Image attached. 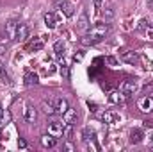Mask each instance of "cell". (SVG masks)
Instances as JSON below:
<instances>
[{
	"label": "cell",
	"mask_w": 153,
	"mask_h": 152,
	"mask_svg": "<svg viewBox=\"0 0 153 152\" xmlns=\"http://www.w3.org/2000/svg\"><path fill=\"white\" fill-rule=\"evenodd\" d=\"M109 31H111V29H109V25H105V23H96V25L91 29L89 36H91V38L98 43L100 39H103L107 34H109Z\"/></svg>",
	"instance_id": "1"
},
{
	"label": "cell",
	"mask_w": 153,
	"mask_h": 152,
	"mask_svg": "<svg viewBox=\"0 0 153 152\" xmlns=\"http://www.w3.org/2000/svg\"><path fill=\"white\" fill-rule=\"evenodd\" d=\"M119 90H121L126 97H130V95H134V93L137 91V81H135V79H126V81L121 82Z\"/></svg>",
	"instance_id": "2"
},
{
	"label": "cell",
	"mask_w": 153,
	"mask_h": 152,
	"mask_svg": "<svg viewBox=\"0 0 153 152\" xmlns=\"http://www.w3.org/2000/svg\"><path fill=\"white\" fill-rule=\"evenodd\" d=\"M48 132H50L52 136H55V138L62 136V132H64V123H62V122H57V120L50 122V123H48Z\"/></svg>",
	"instance_id": "3"
},
{
	"label": "cell",
	"mask_w": 153,
	"mask_h": 152,
	"mask_svg": "<svg viewBox=\"0 0 153 152\" xmlns=\"http://www.w3.org/2000/svg\"><path fill=\"white\" fill-rule=\"evenodd\" d=\"M139 109H141L143 113L153 111V95L152 97H143V99H139Z\"/></svg>",
	"instance_id": "4"
},
{
	"label": "cell",
	"mask_w": 153,
	"mask_h": 152,
	"mask_svg": "<svg viewBox=\"0 0 153 152\" xmlns=\"http://www.w3.org/2000/svg\"><path fill=\"white\" fill-rule=\"evenodd\" d=\"M39 141H41V145H43L45 149H53V147L57 145V138L52 136L50 132H48V134H43V136L39 138Z\"/></svg>",
	"instance_id": "5"
},
{
	"label": "cell",
	"mask_w": 153,
	"mask_h": 152,
	"mask_svg": "<svg viewBox=\"0 0 153 152\" xmlns=\"http://www.w3.org/2000/svg\"><path fill=\"white\" fill-rule=\"evenodd\" d=\"M53 108H55V111H57V113L62 114L68 108H70V104H68V100H66V99H62V97H55V99H53Z\"/></svg>",
	"instance_id": "6"
},
{
	"label": "cell",
	"mask_w": 153,
	"mask_h": 152,
	"mask_svg": "<svg viewBox=\"0 0 153 152\" xmlns=\"http://www.w3.org/2000/svg\"><path fill=\"white\" fill-rule=\"evenodd\" d=\"M57 9L62 11L66 16H71V14H73V5H71L68 0H61V2H57Z\"/></svg>",
	"instance_id": "7"
},
{
	"label": "cell",
	"mask_w": 153,
	"mask_h": 152,
	"mask_svg": "<svg viewBox=\"0 0 153 152\" xmlns=\"http://www.w3.org/2000/svg\"><path fill=\"white\" fill-rule=\"evenodd\" d=\"M87 29H89V18H87V14H85V13H82V14H80V18H78V22H76V31L85 32Z\"/></svg>",
	"instance_id": "8"
},
{
	"label": "cell",
	"mask_w": 153,
	"mask_h": 152,
	"mask_svg": "<svg viewBox=\"0 0 153 152\" xmlns=\"http://www.w3.org/2000/svg\"><path fill=\"white\" fill-rule=\"evenodd\" d=\"M27 36H29V27H27L25 23H18V27H16V34H14V39L23 41Z\"/></svg>",
	"instance_id": "9"
},
{
	"label": "cell",
	"mask_w": 153,
	"mask_h": 152,
	"mask_svg": "<svg viewBox=\"0 0 153 152\" xmlns=\"http://www.w3.org/2000/svg\"><path fill=\"white\" fill-rule=\"evenodd\" d=\"M125 99H126V95H125L121 90H119V91H112V93L109 95V102H112V104H123Z\"/></svg>",
	"instance_id": "10"
},
{
	"label": "cell",
	"mask_w": 153,
	"mask_h": 152,
	"mask_svg": "<svg viewBox=\"0 0 153 152\" xmlns=\"http://www.w3.org/2000/svg\"><path fill=\"white\" fill-rule=\"evenodd\" d=\"M75 120H76V109L68 108V109L62 113V122H64V123H73Z\"/></svg>",
	"instance_id": "11"
},
{
	"label": "cell",
	"mask_w": 153,
	"mask_h": 152,
	"mask_svg": "<svg viewBox=\"0 0 153 152\" xmlns=\"http://www.w3.org/2000/svg\"><path fill=\"white\" fill-rule=\"evenodd\" d=\"M36 118H38V111L34 109V106H30V104H29V106L25 108V120H27L29 123H34V122H36Z\"/></svg>",
	"instance_id": "12"
},
{
	"label": "cell",
	"mask_w": 153,
	"mask_h": 152,
	"mask_svg": "<svg viewBox=\"0 0 153 152\" xmlns=\"http://www.w3.org/2000/svg\"><path fill=\"white\" fill-rule=\"evenodd\" d=\"M121 59H123L125 63H130V65H134L135 61H139V56H137L135 52H128V50H126V52H123V54H121Z\"/></svg>",
	"instance_id": "13"
},
{
	"label": "cell",
	"mask_w": 153,
	"mask_h": 152,
	"mask_svg": "<svg viewBox=\"0 0 153 152\" xmlns=\"http://www.w3.org/2000/svg\"><path fill=\"white\" fill-rule=\"evenodd\" d=\"M117 118H119V116L116 113H112V111H105V113L102 114V122H103V123H114Z\"/></svg>",
	"instance_id": "14"
},
{
	"label": "cell",
	"mask_w": 153,
	"mask_h": 152,
	"mask_svg": "<svg viewBox=\"0 0 153 152\" xmlns=\"http://www.w3.org/2000/svg\"><path fill=\"white\" fill-rule=\"evenodd\" d=\"M45 25H46L48 29H53V27H55V14H53V13H46V14H45Z\"/></svg>",
	"instance_id": "15"
},
{
	"label": "cell",
	"mask_w": 153,
	"mask_h": 152,
	"mask_svg": "<svg viewBox=\"0 0 153 152\" xmlns=\"http://www.w3.org/2000/svg\"><path fill=\"white\" fill-rule=\"evenodd\" d=\"M16 27H18V23H16L14 20H11V22H7V25H5V32H7L11 38H14V34H16Z\"/></svg>",
	"instance_id": "16"
},
{
	"label": "cell",
	"mask_w": 153,
	"mask_h": 152,
	"mask_svg": "<svg viewBox=\"0 0 153 152\" xmlns=\"http://www.w3.org/2000/svg\"><path fill=\"white\" fill-rule=\"evenodd\" d=\"M62 136H64L66 140H71V136H73V123H64V132H62Z\"/></svg>",
	"instance_id": "17"
},
{
	"label": "cell",
	"mask_w": 153,
	"mask_h": 152,
	"mask_svg": "<svg viewBox=\"0 0 153 152\" xmlns=\"http://www.w3.org/2000/svg\"><path fill=\"white\" fill-rule=\"evenodd\" d=\"M141 138H143L141 131H137V129H132V132H130V141H132V143H139V141H141Z\"/></svg>",
	"instance_id": "18"
},
{
	"label": "cell",
	"mask_w": 153,
	"mask_h": 152,
	"mask_svg": "<svg viewBox=\"0 0 153 152\" xmlns=\"http://www.w3.org/2000/svg\"><path fill=\"white\" fill-rule=\"evenodd\" d=\"M25 84L27 86H36L38 84V75L36 74H27L25 75Z\"/></svg>",
	"instance_id": "19"
},
{
	"label": "cell",
	"mask_w": 153,
	"mask_h": 152,
	"mask_svg": "<svg viewBox=\"0 0 153 152\" xmlns=\"http://www.w3.org/2000/svg\"><path fill=\"white\" fill-rule=\"evenodd\" d=\"M0 81L4 82V84H9L11 81H9V75H7V72H5V66L0 63Z\"/></svg>",
	"instance_id": "20"
},
{
	"label": "cell",
	"mask_w": 153,
	"mask_h": 152,
	"mask_svg": "<svg viewBox=\"0 0 153 152\" xmlns=\"http://www.w3.org/2000/svg\"><path fill=\"white\" fill-rule=\"evenodd\" d=\"M41 108H43V111H45L46 114H53V113H57V111H55V108H53V104L43 102V104H41Z\"/></svg>",
	"instance_id": "21"
},
{
	"label": "cell",
	"mask_w": 153,
	"mask_h": 152,
	"mask_svg": "<svg viewBox=\"0 0 153 152\" xmlns=\"http://www.w3.org/2000/svg\"><path fill=\"white\" fill-rule=\"evenodd\" d=\"M102 14H103L105 20H112V18H114V9H112V7H107V9H103Z\"/></svg>",
	"instance_id": "22"
},
{
	"label": "cell",
	"mask_w": 153,
	"mask_h": 152,
	"mask_svg": "<svg viewBox=\"0 0 153 152\" xmlns=\"http://www.w3.org/2000/svg\"><path fill=\"white\" fill-rule=\"evenodd\" d=\"M53 50H55V54H59V56L64 54V43H62V41H57L55 47H53Z\"/></svg>",
	"instance_id": "23"
},
{
	"label": "cell",
	"mask_w": 153,
	"mask_h": 152,
	"mask_svg": "<svg viewBox=\"0 0 153 152\" xmlns=\"http://www.w3.org/2000/svg\"><path fill=\"white\" fill-rule=\"evenodd\" d=\"M30 48H32V50H41V48H43V39H34V41L30 43Z\"/></svg>",
	"instance_id": "24"
},
{
	"label": "cell",
	"mask_w": 153,
	"mask_h": 152,
	"mask_svg": "<svg viewBox=\"0 0 153 152\" xmlns=\"http://www.w3.org/2000/svg\"><path fill=\"white\" fill-rule=\"evenodd\" d=\"M80 43H82V45H94L96 41H94V39L87 34V36H82V38H80Z\"/></svg>",
	"instance_id": "25"
},
{
	"label": "cell",
	"mask_w": 153,
	"mask_h": 152,
	"mask_svg": "<svg viewBox=\"0 0 153 152\" xmlns=\"http://www.w3.org/2000/svg\"><path fill=\"white\" fill-rule=\"evenodd\" d=\"M84 56H85V52H84V50H76V54L73 56V61H75V63H80V61L84 59Z\"/></svg>",
	"instance_id": "26"
},
{
	"label": "cell",
	"mask_w": 153,
	"mask_h": 152,
	"mask_svg": "<svg viewBox=\"0 0 153 152\" xmlns=\"http://www.w3.org/2000/svg\"><path fill=\"white\" fill-rule=\"evenodd\" d=\"M11 122V113L9 111H4V114H2V120H0V123L4 125V123H9Z\"/></svg>",
	"instance_id": "27"
},
{
	"label": "cell",
	"mask_w": 153,
	"mask_h": 152,
	"mask_svg": "<svg viewBox=\"0 0 153 152\" xmlns=\"http://www.w3.org/2000/svg\"><path fill=\"white\" fill-rule=\"evenodd\" d=\"M82 134H84V140H85V141H89V140L94 136V132H93L91 129H84V132H82Z\"/></svg>",
	"instance_id": "28"
},
{
	"label": "cell",
	"mask_w": 153,
	"mask_h": 152,
	"mask_svg": "<svg viewBox=\"0 0 153 152\" xmlns=\"http://www.w3.org/2000/svg\"><path fill=\"white\" fill-rule=\"evenodd\" d=\"M146 27H148V20H144V18H143V20L139 22V25H137V29H139V31H144Z\"/></svg>",
	"instance_id": "29"
},
{
	"label": "cell",
	"mask_w": 153,
	"mask_h": 152,
	"mask_svg": "<svg viewBox=\"0 0 153 152\" xmlns=\"http://www.w3.org/2000/svg\"><path fill=\"white\" fill-rule=\"evenodd\" d=\"M144 32H146V36H148V38H150V39H153V29H152V27H150V25H148V27L144 29Z\"/></svg>",
	"instance_id": "30"
},
{
	"label": "cell",
	"mask_w": 153,
	"mask_h": 152,
	"mask_svg": "<svg viewBox=\"0 0 153 152\" xmlns=\"http://www.w3.org/2000/svg\"><path fill=\"white\" fill-rule=\"evenodd\" d=\"M18 147H20V149H27V141L20 138V140H18Z\"/></svg>",
	"instance_id": "31"
},
{
	"label": "cell",
	"mask_w": 153,
	"mask_h": 152,
	"mask_svg": "<svg viewBox=\"0 0 153 152\" xmlns=\"http://www.w3.org/2000/svg\"><path fill=\"white\" fill-rule=\"evenodd\" d=\"M61 74H62L64 77H68V75H70V72H68V68H66V65H62V66H61Z\"/></svg>",
	"instance_id": "32"
},
{
	"label": "cell",
	"mask_w": 153,
	"mask_h": 152,
	"mask_svg": "<svg viewBox=\"0 0 153 152\" xmlns=\"http://www.w3.org/2000/svg\"><path fill=\"white\" fill-rule=\"evenodd\" d=\"M64 149H66V150H73L75 147H73V145H71V143L68 141V143H64Z\"/></svg>",
	"instance_id": "33"
},
{
	"label": "cell",
	"mask_w": 153,
	"mask_h": 152,
	"mask_svg": "<svg viewBox=\"0 0 153 152\" xmlns=\"http://www.w3.org/2000/svg\"><path fill=\"white\" fill-rule=\"evenodd\" d=\"M93 2H94V7H96V9L102 7V0H93Z\"/></svg>",
	"instance_id": "34"
},
{
	"label": "cell",
	"mask_w": 153,
	"mask_h": 152,
	"mask_svg": "<svg viewBox=\"0 0 153 152\" xmlns=\"http://www.w3.org/2000/svg\"><path fill=\"white\" fill-rule=\"evenodd\" d=\"M107 63H109V65H116V59L114 57H107Z\"/></svg>",
	"instance_id": "35"
},
{
	"label": "cell",
	"mask_w": 153,
	"mask_h": 152,
	"mask_svg": "<svg viewBox=\"0 0 153 152\" xmlns=\"http://www.w3.org/2000/svg\"><path fill=\"white\" fill-rule=\"evenodd\" d=\"M144 127H153V122L152 120H146V122H144Z\"/></svg>",
	"instance_id": "36"
},
{
	"label": "cell",
	"mask_w": 153,
	"mask_h": 152,
	"mask_svg": "<svg viewBox=\"0 0 153 152\" xmlns=\"http://www.w3.org/2000/svg\"><path fill=\"white\" fill-rule=\"evenodd\" d=\"M5 54V45H0V56H4Z\"/></svg>",
	"instance_id": "37"
},
{
	"label": "cell",
	"mask_w": 153,
	"mask_h": 152,
	"mask_svg": "<svg viewBox=\"0 0 153 152\" xmlns=\"http://www.w3.org/2000/svg\"><path fill=\"white\" fill-rule=\"evenodd\" d=\"M148 5H150V9H153V0H148Z\"/></svg>",
	"instance_id": "38"
},
{
	"label": "cell",
	"mask_w": 153,
	"mask_h": 152,
	"mask_svg": "<svg viewBox=\"0 0 153 152\" xmlns=\"http://www.w3.org/2000/svg\"><path fill=\"white\" fill-rule=\"evenodd\" d=\"M152 141H153V134H152Z\"/></svg>",
	"instance_id": "39"
}]
</instances>
